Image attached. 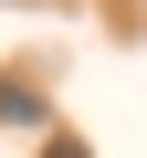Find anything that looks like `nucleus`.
Wrapping results in <instances>:
<instances>
[{
    "label": "nucleus",
    "instance_id": "f257e3e1",
    "mask_svg": "<svg viewBox=\"0 0 147 158\" xmlns=\"http://www.w3.org/2000/svg\"><path fill=\"white\" fill-rule=\"evenodd\" d=\"M0 127H42V85L11 74V85H0Z\"/></svg>",
    "mask_w": 147,
    "mask_h": 158
},
{
    "label": "nucleus",
    "instance_id": "f03ea898",
    "mask_svg": "<svg viewBox=\"0 0 147 158\" xmlns=\"http://www.w3.org/2000/svg\"><path fill=\"white\" fill-rule=\"evenodd\" d=\"M42 158H95V148H84V137H42Z\"/></svg>",
    "mask_w": 147,
    "mask_h": 158
}]
</instances>
